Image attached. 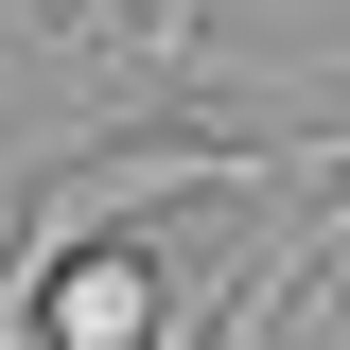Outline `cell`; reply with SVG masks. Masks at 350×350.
Returning <instances> with one entry per match:
<instances>
[{
    "label": "cell",
    "mask_w": 350,
    "mask_h": 350,
    "mask_svg": "<svg viewBox=\"0 0 350 350\" xmlns=\"http://www.w3.org/2000/svg\"><path fill=\"white\" fill-rule=\"evenodd\" d=\"M36 315H53V350H158V315H175V298H158V262H140L123 228H88V245L36 280ZM36 315H18V333H36Z\"/></svg>",
    "instance_id": "cell-1"
}]
</instances>
